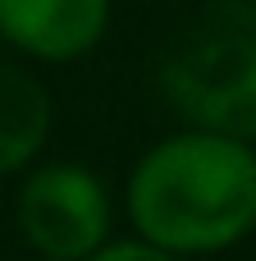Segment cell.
Instances as JSON below:
<instances>
[{"label":"cell","mask_w":256,"mask_h":261,"mask_svg":"<svg viewBox=\"0 0 256 261\" xmlns=\"http://www.w3.org/2000/svg\"><path fill=\"white\" fill-rule=\"evenodd\" d=\"M41 261H50V257H41Z\"/></svg>","instance_id":"7"},{"label":"cell","mask_w":256,"mask_h":261,"mask_svg":"<svg viewBox=\"0 0 256 261\" xmlns=\"http://www.w3.org/2000/svg\"><path fill=\"white\" fill-rule=\"evenodd\" d=\"M124 197L137 239L179 257L224 252L256 229V151L188 124L133 165Z\"/></svg>","instance_id":"1"},{"label":"cell","mask_w":256,"mask_h":261,"mask_svg":"<svg viewBox=\"0 0 256 261\" xmlns=\"http://www.w3.org/2000/svg\"><path fill=\"white\" fill-rule=\"evenodd\" d=\"M110 193L82 165H41L18 193V234L37 257H92L110 239Z\"/></svg>","instance_id":"3"},{"label":"cell","mask_w":256,"mask_h":261,"mask_svg":"<svg viewBox=\"0 0 256 261\" xmlns=\"http://www.w3.org/2000/svg\"><path fill=\"white\" fill-rule=\"evenodd\" d=\"M160 92L192 128L256 138V0H211L165 50Z\"/></svg>","instance_id":"2"},{"label":"cell","mask_w":256,"mask_h":261,"mask_svg":"<svg viewBox=\"0 0 256 261\" xmlns=\"http://www.w3.org/2000/svg\"><path fill=\"white\" fill-rule=\"evenodd\" d=\"M46 138H50V96H46V87L23 69L0 64V179L32 165L41 156Z\"/></svg>","instance_id":"5"},{"label":"cell","mask_w":256,"mask_h":261,"mask_svg":"<svg viewBox=\"0 0 256 261\" xmlns=\"http://www.w3.org/2000/svg\"><path fill=\"white\" fill-rule=\"evenodd\" d=\"M110 32V0H0V37L32 60L69 64Z\"/></svg>","instance_id":"4"},{"label":"cell","mask_w":256,"mask_h":261,"mask_svg":"<svg viewBox=\"0 0 256 261\" xmlns=\"http://www.w3.org/2000/svg\"><path fill=\"white\" fill-rule=\"evenodd\" d=\"M82 261H183V257L165 252V248H156L147 239H105L92 257H82Z\"/></svg>","instance_id":"6"}]
</instances>
